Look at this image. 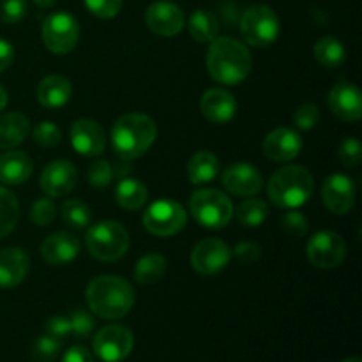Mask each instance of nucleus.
<instances>
[{"mask_svg": "<svg viewBox=\"0 0 362 362\" xmlns=\"http://www.w3.org/2000/svg\"><path fill=\"white\" fill-rule=\"evenodd\" d=\"M207 71L223 85H239L250 76L253 59L246 45L233 37H216L207 52Z\"/></svg>", "mask_w": 362, "mask_h": 362, "instance_id": "f257e3e1", "label": "nucleus"}, {"mask_svg": "<svg viewBox=\"0 0 362 362\" xmlns=\"http://www.w3.org/2000/svg\"><path fill=\"white\" fill-rule=\"evenodd\" d=\"M88 308L103 320H119L134 306V290L119 276H98L85 292Z\"/></svg>", "mask_w": 362, "mask_h": 362, "instance_id": "f03ea898", "label": "nucleus"}, {"mask_svg": "<svg viewBox=\"0 0 362 362\" xmlns=\"http://www.w3.org/2000/svg\"><path fill=\"white\" fill-rule=\"evenodd\" d=\"M158 136L156 122L144 113H126L119 117L112 127V145L124 161L141 158Z\"/></svg>", "mask_w": 362, "mask_h": 362, "instance_id": "7ed1b4c3", "label": "nucleus"}, {"mask_svg": "<svg viewBox=\"0 0 362 362\" xmlns=\"http://www.w3.org/2000/svg\"><path fill=\"white\" fill-rule=\"evenodd\" d=\"M315 191V179L310 170L299 165L276 170L267 182L269 200L278 209H297L306 204Z\"/></svg>", "mask_w": 362, "mask_h": 362, "instance_id": "20e7f679", "label": "nucleus"}, {"mask_svg": "<svg viewBox=\"0 0 362 362\" xmlns=\"http://www.w3.org/2000/svg\"><path fill=\"white\" fill-rule=\"evenodd\" d=\"M88 253L101 262H117L129 250V233L119 221L106 219L90 226L85 237Z\"/></svg>", "mask_w": 362, "mask_h": 362, "instance_id": "39448f33", "label": "nucleus"}, {"mask_svg": "<svg viewBox=\"0 0 362 362\" xmlns=\"http://www.w3.org/2000/svg\"><path fill=\"white\" fill-rule=\"evenodd\" d=\"M189 211L204 228H225L233 218L232 200L219 189H198L189 198Z\"/></svg>", "mask_w": 362, "mask_h": 362, "instance_id": "423d86ee", "label": "nucleus"}, {"mask_svg": "<svg viewBox=\"0 0 362 362\" xmlns=\"http://www.w3.org/2000/svg\"><path fill=\"white\" fill-rule=\"evenodd\" d=\"M278 14L267 4H253L244 11L240 18V34L255 48H265L279 37Z\"/></svg>", "mask_w": 362, "mask_h": 362, "instance_id": "0eeeda50", "label": "nucleus"}, {"mask_svg": "<svg viewBox=\"0 0 362 362\" xmlns=\"http://www.w3.org/2000/svg\"><path fill=\"white\" fill-rule=\"evenodd\" d=\"M80 39V25L76 18L66 11L49 14L42 23V41L46 48L55 55L71 53Z\"/></svg>", "mask_w": 362, "mask_h": 362, "instance_id": "6e6552de", "label": "nucleus"}, {"mask_svg": "<svg viewBox=\"0 0 362 362\" xmlns=\"http://www.w3.org/2000/svg\"><path fill=\"white\" fill-rule=\"evenodd\" d=\"M187 212L179 202L158 200L145 211L144 226L156 237H172L186 226Z\"/></svg>", "mask_w": 362, "mask_h": 362, "instance_id": "1a4fd4ad", "label": "nucleus"}, {"mask_svg": "<svg viewBox=\"0 0 362 362\" xmlns=\"http://www.w3.org/2000/svg\"><path fill=\"white\" fill-rule=\"evenodd\" d=\"M94 354L105 362H120L126 359L134 346L133 331L126 325L112 324L99 329L94 336Z\"/></svg>", "mask_w": 362, "mask_h": 362, "instance_id": "9d476101", "label": "nucleus"}, {"mask_svg": "<svg viewBox=\"0 0 362 362\" xmlns=\"http://www.w3.org/2000/svg\"><path fill=\"white\" fill-rule=\"evenodd\" d=\"M306 255L311 264L318 269H334L343 262L346 255V244L339 233L322 230L310 237Z\"/></svg>", "mask_w": 362, "mask_h": 362, "instance_id": "9b49d317", "label": "nucleus"}, {"mask_svg": "<svg viewBox=\"0 0 362 362\" xmlns=\"http://www.w3.org/2000/svg\"><path fill=\"white\" fill-rule=\"evenodd\" d=\"M191 265L204 276L221 272L232 260V250L221 239H205L198 243L191 251Z\"/></svg>", "mask_w": 362, "mask_h": 362, "instance_id": "f8f14e48", "label": "nucleus"}, {"mask_svg": "<svg viewBox=\"0 0 362 362\" xmlns=\"http://www.w3.org/2000/svg\"><path fill=\"white\" fill-rule=\"evenodd\" d=\"M223 186L235 197H255L264 187V177L257 166L250 163H233L221 173Z\"/></svg>", "mask_w": 362, "mask_h": 362, "instance_id": "ddd939ff", "label": "nucleus"}, {"mask_svg": "<svg viewBox=\"0 0 362 362\" xmlns=\"http://www.w3.org/2000/svg\"><path fill=\"white\" fill-rule=\"evenodd\" d=\"M357 198V189L354 180L343 173L329 175L322 184V200L325 207L334 214H346L354 209Z\"/></svg>", "mask_w": 362, "mask_h": 362, "instance_id": "4468645a", "label": "nucleus"}, {"mask_svg": "<svg viewBox=\"0 0 362 362\" xmlns=\"http://www.w3.org/2000/svg\"><path fill=\"white\" fill-rule=\"evenodd\" d=\"M145 23L154 34L173 37L184 28V13L177 4L170 0H158L147 7Z\"/></svg>", "mask_w": 362, "mask_h": 362, "instance_id": "2eb2a0df", "label": "nucleus"}, {"mask_svg": "<svg viewBox=\"0 0 362 362\" xmlns=\"http://www.w3.org/2000/svg\"><path fill=\"white\" fill-rule=\"evenodd\" d=\"M78 180L76 166L66 159L48 163L41 173V187L48 197L60 198L74 189Z\"/></svg>", "mask_w": 362, "mask_h": 362, "instance_id": "dca6fc26", "label": "nucleus"}, {"mask_svg": "<svg viewBox=\"0 0 362 362\" xmlns=\"http://www.w3.org/2000/svg\"><path fill=\"white\" fill-rule=\"evenodd\" d=\"M303 138L292 127H278L264 138L262 151L272 161L286 163L296 159L303 151Z\"/></svg>", "mask_w": 362, "mask_h": 362, "instance_id": "f3484780", "label": "nucleus"}, {"mask_svg": "<svg viewBox=\"0 0 362 362\" xmlns=\"http://www.w3.org/2000/svg\"><path fill=\"white\" fill-rule=\"evenodd\" d=\"M329 108L346 122H357L362 117V94L350 81H339L329 92Z\"/></svg>", "mask_w": 362, "mask_h": 362, "instance_id": "a211bd4d", "label": "nucleus"}, {"mask_svg": "<svg viewBox=\"0 0 362 362\" xmlns=\"http://www.w3.org/2000/svg\"><path fill=\"white\" fill-rule=\"evenodd\" d=\"M71 144L74 151L81 156L94 158L105 152L106 134L105 129L95 120L80 119L71 126Z\"/></svg>", "mask_w": 362, "mask_h": 362, "instance_id": "6ab92c4d", "label": "nucleus"}, {"mask_svg": "<svg viewBox=\"0 0 362 362\" xmlns=\"http://www.w3.org/2000/svg\"><path fill=\"white\" fill-rule=\"evenodd\" d=\"M80 255V240L69 232L52 233L41 244V257L49 265H66Z\"/></svg>", "mask_w": 362, "mask_h": 362, "instance_id": "aec40b11", "label": "nucleus"}, {"mask_svg": "<svg viewBox=\"0 0 362 362\" xmlns=\"http://www.w3.org/2000/svg\"><path fill=\"white\" fill-rule=\"evenodd\" d=\"M200 110L205 119L211 120V122L226 124L235 117L237 101L228 90H223V88H209L202 95Z\"/></svg>", "mask_w": 362, "mask_h": 362, "instance_id": "412c9836", "label": "nucleus"}, {"mask_svg": "<svg viewBox=\"0 0 362 362\" xmlns=\"http://www.w3.org/2000/svg\"><path fill=\"white\" fill-rule=\"evenodd\" d=\"M30 269V258L27 251L20 247H6L0 250V286L13 288L23 283Z\"/></svg>", "mask_w": 362, "mask_h": 362, "instance_id": "4be33fe9", "label": "nucleus"}, {"mask_svg": "<svg viewBox=\"0 0 362 362\" xmlns=\"http://www.w3.org/2000/svg\"><path fill=\"white\" fill-rule=\"evenodd\" d=\"M34 172L30 156L21 151H9L0 156V182L20 186L27 182Z\"/></svg>", "mask_w": 362, "mask_h": 362, "instance_id": "5701e85b", "label": "nucleus"}, {"mask_svg": "<svg viewBox=\"0 0 362 362\" xmlns=\"http://www.w3.org/2000/svg\"><path fill=\"white\" fill-rule=\"evenodd\" d=\"M71 94H73L71 81L66 76H60V74H52V76L42 78L37 85V90H35L37 101L45 108L49 110L62 108L64 105H67Z\"/></svg>", "mask_w": 362, "mask_h": 362, "instance_id": "b1692460", "label": "nucleus"}, {"mask_svg": "<svg viewBox=\"0 0 362 362\" xmlns=\"http://www.w3.org/2000/svg\"><path fill=\"white\" fill-rule=\"evenodd\" d=\"M30 133V122L28 117L20 112H9L0 115V148L18 147L23 144L25 138Z\"/></svg>", "mask_w": 362, "mask_h": 362, "instance_id": "393cba45", "label": "nucleus"}, {"mask_svg": "<svg viewBox=\"0 0 362 362\" xmlns=\"http://www.w3.org/2000/svg\"><path fill=\"white\" fill-rule=\"evenodd\" d=\"M219 175V159L211 151H200L191 156L187 163V177L194 186L212 182Z\"/></svg>", "mask_w": 362, "mask_h": 362, "instance_id": "a878e982", "label": "nucleus"}, {"mask_svg": "<svg viewBox=\"0 0 362 362\" xmlns=\"http://www.w3.org/2000/svg\"><path fill=\"white\" fill-rule=\"evenodd\" d=\"M117 204L126 211H138L147 204L148 189L141 180L138 179H122L117 184L115 189Z\"/></svg>", "mask_w": 362, "mask_h": 362, "instance_id": "bb28decb", "label": "nucleus"}, {"mask_svg": "<svg viewBox=\"0 0 362 362\" xmlns=\"http://www.w3.org/2000/svg\"><path fill=\"white\" fill-rule=\"evenodd\" d=\"M187 28L194 41L211 42L218 37L219 21L214 13L205 9H197L187 20Z\"/></svg>", "mask_w": 362, "mask_h": 362, "instance_id": "cd10ccee", "label": "nucleus"}, {"mask_svg": "<svg viewBox=\"0 0 362 362\" xmlns=\"http://www.w3.org/2000/svg\"><path fill=\"white\" fill-rule=\"evenodd\" d=\"M166 274V258L159 253H148L138 260L134 279L140 285H154Z\"/></svg>", "mask_w": 362, "mask_h": 362, "instance_id": "c85d7f7f", "label": "nucleus"}, {"mask_svg": "<svg viewBox=\"0 0 362 362\" xmlns=\"http://www.w3.org/2000/svg\"><path fill=\"white\" fill-rule=\"evenodd\" d=\"M315 59L320 66L336 69L345 62V46L332 35H325L315 45Z\"/></svg>", "mask_w": 362, "mask_h": 362, "instance_id": "c756f323", "label": "nucleus"}, {"mask_svg": "<svg viewBox=\"0 0 362 362\" xmlns=\"http://www.w3.org/2000/svg\"><path fill=\"white\" fill-rule=\"evenodd\" d=\"M20 219V204L14 193L0 186V239L9 235Z\"/></svg>", "mask_w": 362, "mask_h": 362, "instance_id": "7c9ffc66", "label": "nucleus"}, {"mask_svg": "<svg viewBox=\"0 0 362 362\" xmlns=\"http://www.w3.org/2000/svg\"><path fill=\"white\" fill-rule=\"evenodd\" d=\"M269 207L260 198H251L237 207V219L246 228H257L267 219Z\"/></svg>", "mask_w": 362, "mask_h": 362, "instance_id": "2f4dec72", "label": "nucleus"}, {"mask_svg": "<svg viewBox=\"0 0 362 362\" xmlns=\"http://www.w3.org/2000/svg\"><path fill=\"white\" fill-rule=\"evenodd\" d=\"M60 214H62L64 223H66L67 226L76 230L87 228L92 221L90 207H88L83 200H78V198H71V200H67L66 204L62 205Z\"/></svg>", "mask_w": 362, "mask_h": 362, "instance_id": "473e14b6", "label": "nucleus"}, {"mask_svg": "<svg viewBox=\"0 0 362 362\" xmlns=\"http://www.w3.org/2000/svg\"><path fill=\"white\" fill-rule=\"evenodd\" d=\"M60 349H62L60 339L45 334L34 341L30 350V357L34 362H53L59 357Z\"/></svg>", "mask_w": 362, "mask_h": 362, "instance_id": "72a5a7b5", "label": "nucleus"}, {"mask_svg": "<svg viewBox=\"0 0 362 362\" xmlns=\"http://www.w3.org/2000/svg\"><path fill=\"white\" fill-rule=\"evenodd\" d=\"M115 175L117 172L112 166V163L105 161V159H99V161L92 163L90 165V168H88V173H87V179L92 187H99V189H101V187L110 186V182L115 179Z\"/></svg>", "mask_w": 362, "mask_h": 362, "instance_id": "f704fd0d", "label": "nucleus"}, {"mask_svg": "<svg viewBox=\"0 0 362 362\" xmlns=\"http://www.w3.org/2000/svg\"><path fill=\"white\" fill-rule=\"evenodd\" d=\"M32 136H34L35 144L41 145V147H57L62 140V131L55 122L45 120V122L37 124V127L32 131Z\"/></svg>", "mask_w": 362, "mask_h": 362, "instance_id": "c9c22d12", "label": "nucleus"}, {"mask_svg": "<svg viewBox=\"0 0 362 362\" xmlns=\"http://www.w3.org/2000/svg\"><path fill=\"white\" fill-rule=\"evenodd\" d=\"M338 158L346 168H356L362 159V145L357 138H345L338 148Z\"/></svg>", "mask_w": 362, "mask_h": 362, "instance_id": "e433bc0d", "label": "nucleus"}, {"mask_svg": "<svg viewBox=\"0 0 362 362\" xmlns=\"http://www.w3.org/2000/svg\"><path fill=\"white\" fill-rule=\"evenodd\" d=\"M27 0H2L0 2V18L4 23L16 25L27 16Z\"/></svg>", "mask_w": 362, "mask_h": 362, "instance_id": "4c0bfd02", "label": "nucleus"}, {"mask_svg": "<svg viewBox=\"0 0 362 362\" xmlns=\"http://www.w3.org/2000/svg\"><path fill=\"white\" fill-rule=\"evenodd\" d=\"M320 120V110L313 103H304L293 113V124L303 131H311Z\"/></svg>", "mask_w": 362, "mask_h": 362, "instance_id": "58836bf2", "label": "nucleus"}, {"mask_svg": "<svg viewBox=\"0 0 362 362\" xmlns=\"http://www.w3.org/2000/svg\"><path fill=\"white\" fill-rule=\"evenodd\" d=\"M57 216V207L52 200L48 198H39L32 204L30 209V219L34 225L37 226H46L55 219Z\"/></svg>", "mask_w": 362, "mask_h": 362, "instance_id": "ea45409f", "label": "nucleus"}, {"mask_svg": "<svg viewBox=\"0 0 362 362\" xmlns=\"http://www.w3.org/2000/svg\"><path fill=\"white\" fill-rule=\"evenodd\" d=\"M69 322H71V334H74L76 338H87V336L92 334V331H94L95 327L94 317L85 310L73 311Z\"/></svg>", "mask_w": 362, "mask_h": 362, "instance_id": "a19ab883", "label": "nucleus"}, {"mask_svg": "<svg viewBox=\"0 0 362 362\" xmlns=\"http://www.w3.org/2000/svg\"><path fill=\"white\" fill-rule=\"evenodd\" d=\"M85 6L94 16L101 20L115 18L122 9V0H85Z\"/></svg>", "mask_w": 362, "mask_h": 362, "instance_id": "79ce46f5", "label": "nucleus"}, {"mask_svg": "<svg viewBox=\"0 0 362 362\" xmlns=\"http://www.w3.org/2000/svg\"><path fill=\"white\" fill-rule=\"evenodd\" d=\"M283 228L288 235L292 237H304L310 230V223L308 218L299 211H292L283 218Z\"/></svg>", "mask_w": 362, "mask_h": 362, "instance_id": "37998d69", "label": "nucleus"}, {"mask_svg": "<svg viewBox=\"0 0 362 362\" xmlns=\"http://www.w3.org/2000/svg\"><path fill=\"white\" fill-rule=\"evenodd\" d=\"M46 334L52 336V338H57L62 341L64 338L71 334V322L67 317H52L46 320L45 325Z\"/></svg>", "mask_w": 362, "mask_h": 362, "instance_id": "c03bdc74", "label": "nucleus"}, {"mask_svg": "<svg viewBox=\"0 0 362 362\" xmlns=\"http://www.w3.org/2000/svg\"><path fill=\"white\" fill-rule=\"evenodd\" d=\"M232 253L235 255L243 264H253V262H257L258 258H260V246H258L257 243L246 240V243L237 244L235 250H233Z\"/></svg>", "mask_w": 362, "mask_h": 362, "instance_id": "a18cd8bd", "label": "nucleus"}, {"mask_svg": "<svg viewBox=\"0 0 362 362\" xmlns=\"http://www.w3.org/2000/svg\"><path fill=\"white\" fill-rule=\"evenodd\" d=\"M60 362H95L92 354L88 352L85 346H71L66 354H64Z\"/></svg>", "mask_w": 362, "mask_h": 362, "instance_id": "49530a36", "label": "nucleus"}, {"mask_svg": "<svg viewBox=\"0 0 362 362\" xmlns=\"http://www.w3.org/2000/svg\"><path fill=\"white\" fill-rule=\"evenodd\" d=\"M13 59H14L13 45H11L9 41H6V39L0 37V73L6 71L7 67L13 64Z\"/></svg>", "mask_w": 362, "mask_h": 362, "instance_id": "de8ad7c7", "label": "nucleus"}, {"mask_svg": "<svg viewBox=\"0 0 362 362\" xmlns=\"http://www.w3.org/2000/svg\"><path fill=\"white\" fill-rule=\"evenodd\" d=\"M35 6H39L41 9H48V7H53L57 4V0H34Z\"/></svg>", "mask_w": 362, "mask_h": 362, "instance_id": "09e8293b", "label": "nucleus"}, {"mask_svg": "<svg viewBox=\"0 0 362 362\" xmlns=\"http://www.w3.org/2000/svg\"><path fill=\"white\" fill-rule=\"evenodd\" d=\"M6 105H7V92H6V88L0 85V112L6 108Z\"/></svg>", "mask_w": 362, "mask_h": 362, "instance_id": "8fccbe9b", "label": "nucleus"}, {"mask_svg": "<svg viewBox=\"0 0 362 362\" xmlns=\"http://www.w3.org/2000/svg\"><path fill=\"white\" fill-rule=\"evenodd\" d=\"M341 362H362L359 357H350V359H345V361H341Z\"/></svg>", "mask_w": 362, "mask_h": 362, "instance_id": "3c124183", "label": "nucleus"}]
</instances>
